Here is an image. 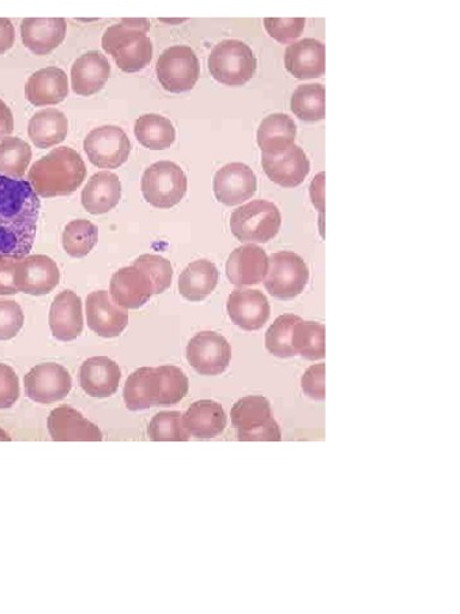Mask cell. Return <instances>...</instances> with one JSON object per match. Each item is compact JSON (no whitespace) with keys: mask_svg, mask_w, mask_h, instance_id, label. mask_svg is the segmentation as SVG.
<instances>
[{"mask_svg":"<svg viewBox=\"0 0 460 614\" xmlns=\"http://www.w3.org/2000/svg\"><path fill=\"white\" fill-rule=\"evenodd\" d=\"M2 441H4V442H10V441H11V438H10L8 435H6V432H5V431H3L2 429H0V442H2Z\"/></svg>","mask_w":460,"mask_h":614,"instance_id":"cell-49","label":"cell"},{"mask_svg":"<svg viewBox=\"0 0 460 614\" xmlns=\"http://www.w3.org/2000/svg\"><path fill=\"white\" fill-rule=\"evenodd\" d=\"M189 364L202 376H219L228 369L232 347L215 331H201L193 336L186 348Z\"/></svg>","mask_w":460,"mask_h":614,"instance_id":"cell-11","label":"cell"},{"mask_svg":"<svg viewBox=\"0 0 460 614\" xmlns=\"http://www.w3.org/2000/svg\"><path fill=\"white\" fill-rule=\"evenodd\" d=\"M256 174L241 162H232L220 171L214 178V194L216 200L227 207L239 206L250 200L257 191Z\"/></svg>","mask_w":460,"mask_h":614,"instance_id":"cell-16","label":"cell"},{"mask_svg":"<svg viewBox=\"0 0 460 614\" xmlns=\"http://www.w3.org/2000/svg\"><path fill=\"white\" fill-rule=\"evenodd\" d=\"M84 327L82 300L66 290L54 298L50 311V328L54 339L70 342L81 336Z\"/></svg>","mask_w":460,"mask_h":614,"instance_id":"cell-25","label":"cell"},{"mask_svg":"<svg viewBox=\"0 0 460 614\" xmlns=\"http://www.w3.org/2000/svg\"><path fill=\"white\" fill-rule=\"evenodd\" d=\"M148 436L153 442H187L191 438L183 415L171 411L160 412L151 419Z\"/></svg>","mask_w":460,"mask_h":614,"instance_id":"cell-39","label":"cell"},{"mask_svg":"<svg viewBox=\"0 0 460 614\" xmlns=\"http://www.w3.org/2000/svg\"><path fill=\"white\" fill-rule=\"evenodd\" d=\"M120 379V367L110 358H89L81 366V387L84 393L96 399H106L117 393Z\"/></svg>","mask_w":460,"mask_h":614,"instance_id":"cell-27","label":"cell"},{"mask_svg":"<svg viewBox=\"0 0 460 614\" xmlns=\"http://www.w3.org/2000/svg\"><path fill=\"white\" fill-rule=\"evenodd\" d=\"M32 148L18 137H5L0 142V173L21 179L32 161Z\"/></svg>","mask_w":460,"mask_h":614,"instance_id":"cell-36","label":"cell"},{"mask_svg":"<svg viewBox=\"0 0 460 614\" xmlns=\"http://www.w3.org/2000/svg\"><path fill=\"white\" fill-rule=\"evenodd\" d=\"M183 417L187 431L198 439L219 437L227 426L225 409L213 400L192 403Z\"/></svg>","mask_w":460,"mask_h":614,"instance_id":"cell-28","label":"cell"},{"mask_svg":"<svg viewBox=\"0 0 460 614\" xmlns=\"http://www.w3.org/2000/svg\"><path fill=\"white\" fill-rule=\"evenodd\" d=\"M24 94L35 107L58 105L69 96L68 75L57 66L35 71L28 78Z\"/></svg>","mask_w":460,"mask_h":614,"instance_id":"cell-23","label":"cell"},{"mask_svg":"<svg viewBox=\"0 0 460 614\" xmlns=\"http://www.w3.org/2000/svg\"><path fill=\"white\" fill-rule=\"evenodd\" d=\"M156 75L163 89L181 94L195 88L201 76V64L190 46L177 45L167 48L157 60Z\"/></svg>","mask_w":460,"mask_h":614,"instance_id":"cell-9","label":"cell"},{"mask_svg":"<svg viewBox=\"0 0 460 614\" xmlns=\"http://www.w3.org/2000/svg\"><path fill=\"white\" fill-rule=\"evenodd\" d=\"M16 30L9 18H0V56L15 44Z\"/></svg>","mask_w":460,"mask_h":614,"instance_id":"cell-46","label":"cell"},{"mask_svg":"<svg viewBox=\"0 0 460 614\" xmlns=\"http://www.w3.org/2000/svg\"><path fill=\"white\" fill-rule=\"evenodd\" d=\"M269 268V257L258 245H244L228 257L226 273L230 284L238 287L258 285Z\"/></svg>","mask_w":460,"mask_h":614,"instance_id":"cell-22","label":"cell"},{"mask_svg":"<svg viewBox=\"0 0 460 614\" xmlns=\"http://www.w3.org/2000/svg\"><path fill=\"white\" fill-rule=\"evenodd\" d=\"M189 389V378L177 366L141 367L127 378L125 405L133 412L177 405L185 399Z\"/></svg>","mask_w":460,"mask_h":614,"instance_id":"cell-2","label":"cell"},{"mask_svg":"<svg viewBox=\"0 0 460 614\" xmlns=\"http://www.w3.org/2000/svg\"><path fill=\"white\" fill-rule=\"evenodd\" d=\"M68 23L65 18H24L21 23L23 45L35 56H47L63 44Z\"/></svg>","mask_w":460,"mask_h":614,"instance_id":"cell-21","label":"cell"},{"mask_svg":"<svg viewBox=\"0 0 460 614\" xmlns=\"http://www.w3.org/2000/svg\"><path fill=\"white\" fill-rule=\"evenodd\" d=\"M262 166L272 183L290 189L304 183L311 170L304 149L295 144L281 153L262 154Z\"/></svg>","mask_w":460,"mask_h":614,"instance_id":"cell-15","label":"cell"},{"mask_svg":"<svg viewBox=\"0 0 460 614\" xmlns=\"http://www.w3.org/2000/svg\"><path fill=\"white\" fill-rule=\"evenodd\" d=\"M290 108L302 122L316 123L325 118V87L320 83L302 84L295 89Z\"/></svg>","mask_w":460,"mask_h":614,"instance_id":"cell-34","label":"cell"},{"mask_svg":"<svg viewBox=\"0 0 460 614\" xmlns=\"http://www.w3.org/2000/svg\"><path fill=\"white\" fill-rule=\"evenodd\" d=\"M265 276L264 286L270 296L288 300L304 292L310 280V270L304 258L295 252L281 251L270 257Z\"/></svg>","mask_w":460,"mask_h":614,"instance_id":"cell-10","label":"cell"},{"mask_svg":"<svg viewBox=\"0 0 460 614\" xmlns=\"http://www.w3.org/2000/svg\"><path fill=\"white\" fill-rule=\"evenodd\" d=\"M219 284V270L208 260H198L187 266L179 278V292L192 303L203 302Z\"/></svg>","mask_w":460,"mask_h":614,"instance_id":"cell-30","label":"cell"},{"mask_svg":"<svg viewBox=\"0 0 460 614\" xmlns=\"http://www.w3.org/2000/svg\"><path fill=\"white\" fill-rule=\"evenodd\" d=\"M135 135L143 147L151 150L168 149L177 137L171 120L154 113L144 114L136 120Z\"/></svg>","mask_w":460,"mask_h":614,"instance_id":"cell-33","label":"cell"},{"mask_svg":"<svg viewBox=\"0 0 460 614\" xmlns=\"http://www.w3.org/2000/svg\"><path fill=\"white\" fill-rule=\"evenodd\" d=\"M301 317L286 313L276 319L265 334V347L274 355L281 359L295 357L294 348L292 345V336L295 324L300 321Z\"/></svg>","mask_w":460,"mask_h":614,"instance_id":"cell-38","label":"cell"},{"mask_svg":"<svg viewBox=\"0 0 460 614\" xmlns=\"http://www.w3.org/2000/svg\"><path fill=\"white\" fill-rule=\"evenodd\" d=\"M306 18H264V27L272 39L287 45L304 33Z\"/></svg>","mask_w":460,"mask_h":614,"instance_id":"cell-41","label":"cell"},{"mask_svg":"<svg viewBox=\"0 0 460 614\" xmlns=\"http://www.w3.org/2000/svg\"><path fill=\"white\" fill-rule=\"evenodd\" d=\"M150 27L147 18H123L102 36V48L126 74H136L151 63L154 47L148 36Z\"/></svg>","mask_w":460,"mask_h":614,"instance_id":"cell-4","label":"cell"},{"mask_svg":"<svg viewBox=\"0 0 460 614\" xmlns=\"http://www.w3.org/2000/svg\"><path fill=\"white\" fill-rule=\"evenodd\" d=\"M83 146L89 161L106 170L123 166L131 153L129 137L115 125L100 126L90 131Z\"/></svg>","mask_w":460,"mask_h":614,"instance_id":"cell-12","label":"cell"},{"mask_svg":"<svg viewBox=\"0 0 460 614\" xmlns=\"http://www.w3.org/2000/svg\"><path fill=\"white\" fill-rule=\"evenodd\" d=\"M301 387L306 396L314 401L325 400V364L313 365L301 379Z\"/></svg>","mask_w":460,"mask_h":614,"instance_id":"cell-44","label":"cell"},{"mask_svg":"<svg viewBox=\"0 0 460 614\" xmlns=\"http://www.w3.org/2000/svg\"><path fill=\"white\" fill-rule=\"evenodd\" d=\"M323 186H324V173H320L319 176L313 180V183L311 186V194H312V200L314 204H316V208H319L320 210H322V212H323V201H324Z\"/></svg>","mask_w":460,"mask_h":614,"instance_id":"cell-48","label":"cell"},{"mask_svg":"<svg viewBox=\"0 0 460 614\" xmlns=\"http://www.w3.org/2000/svg\"><path fill=\"white\" fill-rule=\"evenodd\" d=\"M230 319L242 330L262 329L270 318V303L262 292L257 290H235L230 293L227 303Z\"/></svg>","mask_w":460,"mask_h":614,"instance_id":"cell-20","label":"cell"},{"mask_svg":"<svg viewBox=\"0 0 460 614\" xmlns=\"http://www.w3.org/2000/svg\"><path fill=\"white\" fill-rule=\"evenodd\" d=\"M14 128V114H12L10 107L3 100H0V140L10 136Z\"/></svg>","mask_w":460,"mask_h":614,"instance_id":"cell-47","label":"cell"},{"mask_svg":"<svg viewBox=\"0 0 460 614\" xmlns=\"http://www.w3.org/2000/svg\"><path fill=\"white\" fill-rule=\"evenodd\" d=\"M59 281V268L52 258L34 255L17 260L15 284L18 292L45 296L58 286Z\"/></svg>","mask_w":460,"mask_h":614,"instance_id":"cell-14","label":"cell"},{"mask_svg":"<svg viewBox=\"0 0 460 614\" xmlns=\"http://www.w3.org/2000/svg\"><path fill=\"white\" fill-rule=\"evenodd\" d=\"M88 327L105 339H113L123 334L129 324V312L112 303L110 293L96 291L87 298Z\"/></svg>","mask_w":460,"mask_h":614,"instance_id":"cell-18","label":"cell"},{"mask_svg":"<svg viewBox=\"0 0 460 614\" xmlns=\"http://www.w3.org/2000/svg\"><path fill=\"white\" fill-rule=\"evenodd\" d=\"M111 76L105 54L89 51L75 60L71 68V87L80 96H92L104 89Z\"/></svg>","mask_w":460,"mask_h":614,"instance_id":"cell-24","label":"cell"},{"mask_svg":"<svg viewBox=\"0 0 460 614\" xmlns=\"http://www.w3.org/2000/svg\"><path fill=\"white\" fill-rule=\"evenodd\" d=\"M40 200L27 180L0 174V257L22 260L33 249Z\"/></svg>","mask_w":460,"mask_h":614,"instance_id":"cell-1","label":"cell"},{"mask_svg":"<svg viewBox=\"0 0 460 614\" xmlns=\"http://www.w3.org/2000/svg\"><path fill=\"white\" fill-rule=\"evenodd\" d=\"M284 66L298 80L319 78L325 72V46L317 39H302L284 53Z\"/></svg>","mask_w":460,"mask_h":614,"instance_id":"cell-26","label":"cell"},{"mask_svg":"<svg viewBox=\"0 0 460 614\" xmlns=\"http://www.w3.org/2000/svg\"><path fill=\"white\" fill-rule=\"evenodd\" d=\"M121 183L114 173L102 171L89 179L82 191V204L88 213L102 215L118 206Z\"/></svg>","mask_w":460,"mask_h":614,"instance_id":"cell-29","label":"cell"},{"mask_svg":"<svg viewBox=\"0 0 460 614\" xmlns=\"http://www.w3.org/2000/svg\"><path fill=\"white\" fill-rule=\"evenodd\" d=\"M69 131V120L57 108L35 113L29 120L28 136L35 147L47 149L62 143Z\"/></svg>","mask_w":460,"mask_h":614,"instance_id":"cell-31","label":"cell"},{"mask_svg":"<svg viewBox=\"0 0 460 614\" xmlns=\"http://www.w3.org/2000/svg\"><path fill=\"white\" fill-rule=\"evenodd\" d=\"M20 379L11 366L0 364V409H9L20 399Z\"/></svg>","mask_w":460,"mask_h":614,"instance_id":"cell-43","label":"cell"},{"mask_svg":"<svg viewBox=\"0 0 460 614\" xmlns=\"http://www.w3.org/2000/svg\"><path fill=\"white\" fill-rule=\"evenodd\" d=\"M230 419L240 442H281L282 431L270 401L264 396L242 397L230 411Z\"/></svg>","mask_w":460,"mask_h":614,"instance_id":"cell-5","label":"cell"},{"mask_svg":"<svg viewBox=\"0 0 460 614\" xmlns=\"http://www.w3.org/2000/svg\"><path fill=\"white\" fill-rule=\"evenodd\" d=\"M16 264L15 258L0 257V296L18 293L15 284Z\"/></svg>","mask_w":460,"mask_h":614,"instance_id":"cell-45","label":"cell"},{"mask_svg":"<svg viewBox=\"0 0 460 614\" xmlns=\"http://www.w3.org/2000/svg\"><path fill=\"white\" fill-rule=\"evenodd\" d=\"M72 378L64 366L44 363L33 367L24 377V390L30 400L51 405L70 394Z\"/></svg>","mask_w":460,"mask_h":614,"instance_id":"cell-13","label":"cell"},{"mask_svg":"<svg viewBox=\"0 0 460 614\" xmlns=\"http://www.w3.org/2000/svg\"><path fill=\"white\" fill-rule=\"evenodd\" d=\"M24 324V315L20 304L15 300H0V341L14 339Z\"/></svg>","mask_w":460,"mask_h":614,"instance_id":"cell-42","label":"cell"},{"mask_svg":"<svg viewBox=\"0 0 460 614\" xmlns=\"http://www.w3.org/2000/svg\"><path fill=\"white\" fill-rule=\"evenodd\" d=\"M86 178L87 167L82 156L69 147H59L42 156L28 174L36 195L45 198L74 194Z\"/></svg>","mask_w":460,"mask_h":614,"instance_id":"cell-3","label":"cell"},{"mask_svg":"<svg viewBox=\"0 0 460 614\" xmlns=\"http://www.w3.org/2000/svg\"><path fill=\"white\" fill-rule=\"evenodd\" d=\"M229 225L233 236L240 242L264 244L280 232L282 216L276 204L257 200L236 209L230 216Z\"/></svg>","mask_w":460,"mask_h":614,"instance_id":"cell-7","label":"cell"},{"mask_svg":"<svg viewBox=\"0 0 460 614\" xmlns=\"http://www.w3.org/2000/svg\"><path fill=\"white\" fill-rule=\"evenodd\" d=\"M142 192L151 206L171 209L186 196L187 177L179 165L172 161H159L144 172Z\"/></svg>","mask_w":460,"mask_h":614,"instance_id":"cell-8","label":"cell"},{"mask_svg":"<svg viewBox=\"0 0 460 614\" xmlns=\"http://www.w3.org/2000/svg\"><path fill=\"white\" fill-rule=\"evenodd\" d=\"M47 427L54 442H102L104 439L98 426L69 406L54 408Z\"/></svg>","mask_w":460,"mask_h":614,"instance_id":"cell-19","label":"cell"},{"mask_svg":"<svg viewBox=\"0 0 460 614\" xmlns=\"http://www.w3.org/2000/svg\"><path fill=\"white\" fill-rule=\"evenodd\" d=\"M99 240V228L88 220L71 221L63 233L66 254L75 258L86 257Z\"/></svg>","mask_w":460,"mask_h":614,"instance_id":"cell-37","label":"cell"},{"mask_svg":"<svg viewBox=\"0 0 460 614\" xmlns=\"http://www.w3.org/2000/svg\"><path fill=\"white\" fill-rule=\"evenodd\" d=\"M295 355L306 360H320L325 357V327L323 324L300 319L295 324L292 336Z\"/></svg>","mask_w":460,"mask_h":614,"instance_id":"cell-35","label":"cell"},{"mask_svg":"<svg viewBox=\"0 0 460 614\" xmlns=\"http://www.w3.org/2000/svg\"><path fill=\"white\" fill-rule=\"evenodd\" d=\"M298 129L288 114L274 113L263 119L257 132V143L262 154H277L292 147Z\"/></svg>","mask_w":460,"mask_h":614,"instance_id":"cell-32","label":"cell"},{"mask_svg":"<svg viewBox=\"0 0 460 614\" xmlns=\"http://www.w3.org/2000/svg\"><path fill=\"white\" fill-rule=\"evenodd\" d=\"M252 48L240 40H223L210 53L208 68L216 82L228 87H242L257 71Z\"/></svg>","mask_w":460,"mask_h":614,"instance_id":"cell-6","label":"cell"},{"mask_svg":"<svg viewBox=\"0 0 460 614\" xmlns=\"http://www.w3.org/2000/svg\"><path fill=\"white\" fill-rule=\"evenodd\" d=\"M133 264L142 268L149 275L154 285V294H161L171 287L173 267L166 258L157 255H142Z\"/></svg>","mask_w":460,"mask_h":614,"instance_id":"cell-40","label":"cell"},{"mask_svg":"<svg viewBox=\"0 0 460 614\" xmlns=\"http://www.w3.org/2000/svg\"><path fill=\"white\" fill-rule=\"evenodd\" d=\"M114 303L126 310L139 309L154 296V285L149 275L133 264L118 270L110 284Z\"/></svg>","mask_w":460,"mask_h":614,"instance_id":"cell-17","label":"cell"}]
</instances>
